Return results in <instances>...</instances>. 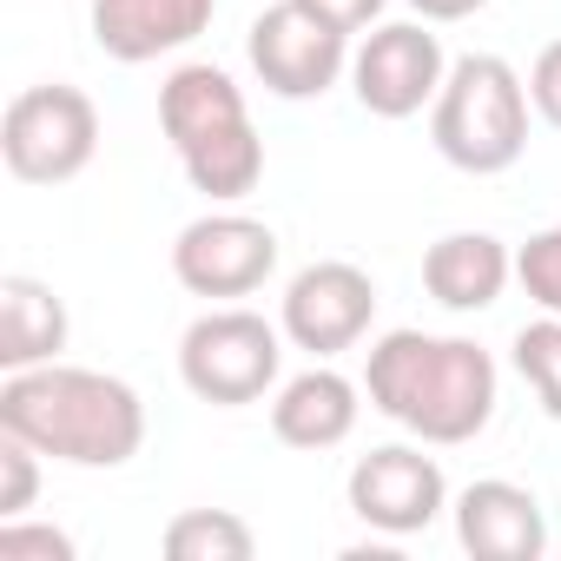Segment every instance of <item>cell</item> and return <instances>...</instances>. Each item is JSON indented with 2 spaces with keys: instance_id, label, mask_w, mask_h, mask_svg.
I'll list each match as a JSON object with an SVG mask.
<instances>
[{
  "instance_id": "cell-22",
  "label": "cell",
  "mask_w": 561,
  "mask_h": 561,
  "mask_svg": "<svg viewBox=\"0 0 561 561\" xmlns=\"http://www.w3.org/2000/svg\"><path fill=\"white\" fill-rule=\"evenodd\" d=\"M0 561H73V535L47 522H0Z\"/></svg>"
},
{
  "instance_id": "cell-7",
  "label": "cell",
  "mask_w": 561,
  "mask_h": 561,
  "mask_svg": "<svg viewBox=\"0 0 561 561\" xmlns=\"http://www.w3.org/2000/svg\"><path fill=\"white\" fill-rule=\"evenodd\" d=\"M277 271V231L244 211H205L172 244V277L192 298H251Z\"/></svg>"
},
{
  "instance_id": "cell-2",
  "label": "cell",
  "mask_w": 561,
  "mask_h": 561,
  "mask_svg": "<svg viewBox=\"0 0 561 561\" xmlns=\"http://www.w3.org/2000/svg\"><path fill=\"white\" fill-rule=\"evenodd\" d=\"M370 410L403 423L423 443H469L495 416V364L469 337H430V331H390L370 344L364 364Z\"/></svg>"
},
{
  "instance_id": "cell-12",
  "label": "cell",
  "mask_w": 561,
  "mask_h": 561,
  "mask_svg": "<svg viewBox=\"0 0 561 561\" xmlns=\"http://www.w3.org/2000/svg\"><path fill=\"white\" fill-rule=\"evenodd\" d=\"M456 541L476 561H535L548 548V522L522 482L489 476V482H469L456 495Z\"/></svg>"
},
{
  "instance_id": "cell-20",
  "label": "cell",
  "mask_w": 561,
  "mask_h": 561,
  "mask_svg": "<svg viewBox=\"0 0 561 561\" xmlns=\"http://www.w3.org/2000/svg\"><path fill=\"white\" fill-rule=\"evenodd\" d=\"M515 277H522V291H528L541 311L561 318V225L535 231V238L515 251Z\"/></svg>"
},
{
  "instance_id": "cell-5",
  "label": "cell",
  "mask_w": 561,
  "mask_h": 561,
  "mask_svg": "<svg viewBox=\"0 0 561 561\" xmlns=\"http://www.w3.org/2000/svg\"><path fill=\"white\" fill-rule=\"evenodd\" d=\"M277 364H285V324H264L257 311H205L179 337L185 390L218 410L257 403L277 383Z\"/></svg>"
},
{
  "instance_id": "cell-13",
  "label": "cell",
  "mask_w": 561,
  "mask_h": 561,
  "mask_svg": "<svg viewBox=\"0 0 561 561\" xmlns=\"http://www.w3.org/2000/svg\"><path fill=\"white\" fill-rule=\"evenodd\" d=\"M508 277H515V257L489 231H449L423 251V291L443 311H489Z\"/></svg>"
},
{
  "instance_id": "cell-23",
  "label": "cell",
  "mask_w": 561,
  "mask_h": 561,
  "mask_svg": "<svg viewBox=\"0 0 561 561\" xmlns=\"http://www.w3.org/2000/svg\"><path fill=\"white\" fill-rule=\"evenodd\" d=\"M528 100H535V113H541L548 126H561V41H548V47L535 54V67H528Z\"/></svg>"
},
{
  "instance_id": "cell-19",
  "label": "cell",
  "mask_w": 561,
  "mask_h": 561,
  "mask_svg": "<svg viewBox=\"0 0 561 561\" xmlns=\"http://www.w3.org/2000/svg\"><path fill=\"white\" fill-rule=\"evenodd\" d=\"M515 370H522V383L541 397V410L561 423V318L548 311L541 324H522L515 331Z\"/></svg>"
},
{
  "instance_id": "cell-24",
  "label": "cell",
  "mask_w": 561,
  "mask_h": 561,
  "mask_svg": "<svg viewBox=\"0 0 561 561\" xmlns=\"http://www.w3.org/2000/svg\"><path fill=\"white\" fill-rule=\"evenodd\" d=\"M311 14H324L331 27H344V34H357V27H370L377 14H383V0H305Z\"/></svg>"
},
{
  "instance_id": "cell-15",
  "label": "cell",
  "mask_w": 561,
  "mask_h": 561,
  "mask_svg": "<svg viewBox=\"0 0 561 561\" xmlns=\"http://www.w3.org/2000/svg\"><path fill=\"white\" fill-rule=\"evenodd\" d=\"M244 119H251V113H244V93L231 87L225 67L192 60V67H179V73L159 87V126H165L172 152H192V146H205L211 133H231V126H244Z\"/></svg>"
},
{
  "instance_id": "cell-9",
  "label": "cell",
  "mask_w": 561,
  "mask_h": 561,
  "mask_svg": "<svg viewBox=\"0 0 561 561\" xmlns=\"http://www.w3.org/2000/svg\"><path fill=\"white\" fill-rule=\"evenodd\" d=\"M377 318V285H370V271L344 264V257H324V264H305L291 277V291H285V337L311 357H337L351 344H364Z\"/></svg>"
},
{
  "instance_id": "cell-3",
  "label": "cell",
  "mask_w": 561,
  "mask_h": 561,
  "mask_svg": "<svg viewBox=\"0 0 561 561\" xmlns=\"http://www.w3.org/2000/svg\"><path fill=\"white\" fill-rule=\"evenodd\" d=\"M430 139L456 172L495 179L528 152V87L495 54H462L436 93Z\"/></svg>"
},
{
  "instance_id": "cell-10",
  "label": "cell",
  "mask_w": 561,
  "mask_h": 561,
  "mask_svg": "<svg viewBox=\"0 0 561 561\" xmlns=\"http://www.w3.org/2000/svg\"><path fill=\"white\" fill-rule=\"evenodd\" d=\"M351 508H357V522H370L383 535H423L449 508V482H443L436 456L383 443V449L357 456V469H351Z\"/></svg>"
},
{
  "instance_id": "cell-17",
  "label": "cell",
  "mask_w": 561,
  "mask_h": 561,
  "mask_svg": "<svg viewBox=\"0 0 561 561\" xmlns=\"http://www.w3.org/2000/svg\"><path fill=\"white\" fill-rule=\"evenodd\" d=\"M179 165H185V179H192V192H205V198H244L257 179H264V139L251 133V119L244 126H231V133H211L205 146H192V152H179Z\"/></svg>"
},
{
  "instance_id": "cell-18",
  "label": "cell",
  "mask_w": 561,
  "mask_h": 561,
  "mask_svg": "<svg viewBox=\"0 0 561 561\" xmlns=\"http://www.w3.org/2000/svg\"><path fill=\"white\" fill-rule=\"evenodd\" d=\"M257 535L231 508H185L165 522V554L172 561H251Z\"/></svg>"
},
{
  "instance_id": "cell-14",
  "label": "cell",
  "mask_w": 561,
  "mask_h": 561,
  "mask_svg": "<svg viewBox=\"0 0 561 561\" xmlns=\"http://www.w3.org/2000/svg\"><path fill=\"white\" fill-rule=\"evenodd\" d=\"M357 410H364L357 403V383L318 364V370H305V377H291L285 390H277L271 436L285 443V449H337V443H351Z\"/></svg>"
},
{
  "instance_id": "cell-21",
  "label": "cell",
  "mask_w": 561,
  "mask_h": 561,
  "mask_svg": "<svg viewBox=\"0 0 561 561\" xmlns=\"http://www.w3.org/2000/svg\"><path fill=\"white\" fill-rule=\"evenodd\" d=\"M34 495H41V449L0 430V522L27 515Z\"/></svg>"
},
{
  "instance_id": "cell-1",
  "label": "cell",
  "mask_w": 561,
  "mask_h": 561,
  "mask_svg": "<svg viewBox=\"0 0 561 561\" xmlns=\"http://www.w3.org/2000/svg\"><path fill=\"white\" fill-rule=\"evenodd\" d=\"M0 430L73 469H119L146 443V403L126 377L34 364L0 383Z\"/></svg>"
},
{
  "instance_id": "cell-6",
  "label": "cell",
  "mask_w": 561,
  "mask_h": 561,
  "mask_svg": "<svg viewBox=\"0 0 561 561\" xmlns=\"http://www.w3.org/2000/svg\"><path fill=\"white\" fill-rule=\"evenodd\" d=\"M251 73L277 93V100H318L337 87L344 60H351V34L331 27L324 14H311L305 0H277L251 21Z\"/></svg>"
},
{
  "instance_id": "cell-8",
  "label": "cell",
  "mask_w": 561,
  "mask_h": 561,
  "mask_svg": "<svg viewBox=\"0 0 561 561\" xmlns=\"http://www.w3.org/2000/svg\"><path fill=\"white\" fill-rule=\"evenodd\" d=\"M449 80V60H443V41L416 21H397V27H377L357 60H351V87H357V106L377 113V119H410L423 106H436Z\"/></svg>"
},
{
  "instance_id": "cell-25",
  "label": "cell",
  "mask_w": 561,
  "mask_h": 561,
  "mask_svg": "<svg viewBox=\"0 0 561 561\" xmlns=\"http://www.w3.org/2000/svg\"><path fill=\"white\" fill-rule=\"evenodd\" d=\"M410 8H416L423 21H469L476 8H489V0H410Z\"/></svg>"
},
{
  "instance_id": "cell-16",
  "label": "cell",
  "mask_w": 561,
  "mask_h": 561,
  "mask_svg": "<svg viewBox=\"0 0 561 561\" xmlns=\"http://www.w3.org/2000/svg\"><path fill=\"white\" fill-rule=\"evenodd\" d=\"M67 351V305L41 277H0V370L60 364Z\"/></svg>"
},
{
  "instance_id": "cell-4",
  "label": "cell",
  "mask_w": 561,
  "mask_h": 561,
  "mask_svg": "<svg viewBox=\"0 0 561 561\" xmlns=\"http://www.w3.org/2000/svg\"><path fill=\"white\" fill-rule=\"evenodd\" d=\"M93 152H100V106L67 80L14 93L8 119H0V159L21 185H67L93 165Z\"/></svg>"
},
{
  "instance_id": "cell-11",
  "label": "cell",
  "mask_w": 561,
  "mask_h": 561,
  "mask_svg": "<svg viewBox=\"0 0 561 561\" xmlns=\"http://www.w3.org/2000/svg\"><path fill=\"white\" fill-rule=\"evenodd\" d=\"M218 14V0H93V41L106 60L139 67L192 47Z\"/></svg>"
}]
</instances>
